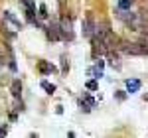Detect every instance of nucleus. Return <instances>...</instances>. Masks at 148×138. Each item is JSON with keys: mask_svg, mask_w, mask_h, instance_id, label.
<instances>
[{"mask_svg": "<svg viewBox=\"0 0 148 138\" xmlns=\"http://www.w3.org/2000/svg\"><path fill=\"white\" fill-rule=\"evenodd\" d=\"M20 6L24 8V14H26V20L34 26H40L38 18H36V2L34 0H20Z\"/></svg>", "mask_w": 148, "mask_h": 138, "instance_id": "obj_1", "label": "nucleus"}, {"mask_svg": "<svg viewBox=\"0 0 148 138\" xmlns=\"http://www.w3.org/2000/svg\"><path fill=\"white\" fill-rule=\"evenodd\" d=\"M123 51L128 55H148V46L146 44H125Z\"/></svg>", "mask_w": 148, "mask_h": 138, "instance_id": "obj_2", "label": "nucleus"}, {"mask_svg": "<svg viewBox=\"0 0 148 138\" xmlns=\"http://www.w3.org/2000/svg\"><path fill=\"white\" fill-rule=\"evenodd\" d=\"M59 34H61V40H67V42L73 40V26H71V20L69 18H63L61 20V24H59Z\"/></svg>", "mask_w": 148, "mask_h": 138, "instance_id": "obj_3", "label": "nucleus"}, {"mask_svg": "<svg viewBox=\"0 0 148 138\" xmlns=\"http://www.w3.org/2000/svg\"><path fill=\"white\" fill-rule=\"evenodd\" d=\"M116 16H119V20H123L126 26H132V28H134L136 18H138V14H134V12H128V10H121V8H116Z\"/></svg>", "mask_w": 148, "mask_h": 138, "instance_id": "obj_4", "label": "nucleus"}, {"mask_svg": "<svg viewBox=\"0 0 148 138\" xmlns=\"http://www.w3.org/2000/svg\"><path fill=\"white\" fill-rule=\"evenodd\" d=\"M81 28H83V36H85V38H91V36L95 34V20H93L91 14H89V16L83 20Z\"/></svg>", "mask_w": 148, "mask_h": 138, "instance_id": "obj_5", "label": "nucleus"}, {"mask_svg": "<svg viewBox=\"0 0 148 138\" xmlns=\"http://www.w3.org/2000/svg\"><path fill=\"white\" fill-rule=\"evenodd\" d=\"M46 36H47L49 42H59V40H61L59 24H49V26H46Z\"/></svg>", "mask_w": 148, "mask_h": 138, "instance_id": "obj_6", "label": "nucleus"}, {"mask_svg": "<svg viewBox=\"0 0 148 138\" xmlns=\"http://www.w3.org/2000/svg\"><path fill=\"white\" fill-rule=\"evenodd\" d=\"M103 67H105V61H101V59H97V61H95V67H91L89 69V71H87V73H89V75H91L93 79H101L103 77Z\"/></svg>", "mask_w": 148, "mask_h": 138, "instance_id": "obj_7", "label": "nucleus"}, {"mask_svg": "<svg viewBox=\"0 0 148 138\" xmlns=\"http://www.w3.org/2000/svg\"><path fill=\"white\" fill-rule=\"evenodd\" d=\"M38 71L42 73V75H51V73H56L57 69L49 63V61H44V59H40L38 61Z\"/></svg>", "mask_w": 148, "mask_h": 138, "instance_id": "obj_8", "label": "nucleus"}, {"mask_svg": "<svg viewBox=\"0 0 148 138\" xmlns=\"http://www.w3.org/2000/svg\"><path fill=\"white\" fill-rule=\"evenodd\" d=\"M134 28H138L142 34H148V14H138Z\"/></svg>", "mask_w": 148, "mask_h": 138, "instance_id": "obj_9", "label": "nucleus"}, {"mask_svg": "<svg viewBox=\"0 0 148 138\" xmlns=\"http://www.w3.org/2000/svg\"><path fill=\"white\" fill-rule=\"evenodd\" d=\"M79 105H81V111L89 113L93 107H95V99H93L91 95H83V97H81V101H79Z\"/></svg>", "mask_w": 148, "mask_h": 138, "instance_id": "obj_10", "label": "nucleus"}, {"mask_svg": "<svg viewBox=\"0 0 148 138\" xmlns=\"http://www.w3.org/2000/svg\"><path fill=\"white\" fill-rule=\"evenodd\" d=\"M140 87H142V83L140 79H126V93H138L140 91Z\"/></svg>", "mask_w": 148, "mask_h": 138, "instance_id": "obj_11", "label": "nucleus"}, {"mask_svg": "<svg viewBox=\"0 0 148 138\" xmlns=\"http://www.w3.org/2000/svg\"><path fill=\"white\" fill-rule=\"evenodd\" d=\"M2 16H4V20H8V22H10L16 30H22V22H20V20H18V18H16L10 10H4V14H2Z\"/></svg>", "mask_w": 148, "mask_h": 138, "instance_id": "obj_12", "label": "nucleus"}, {"mask_svg": "<svg viewBox=\"0 0 148 138\" xmlns=\"http://www.w3.org/2000/svg\"><path fill=\"white\" fill-rule=\"evenodd\" d=\"M10 93L14 99H20L22 97V83H20V79H14L10 85Z\"/></svg>", "mask_w": 148, "mask_h": 138, "instance_id": "obj_13", "label": "nucleus"}, {"mask_svg": "<svg viewBox=\"0 0 148 138\" xmlns=\"http://www.w3.org/2000/svg\"><path fill=\"white\" fill-rule=\"evenodd\" d=\"M40 85H42V89H44L47 95H53V93H56V85H53V83H49V81H42Z\"/></svg>", "mask_w": 148, "mask_h": 138, "instance_id": "obj_14", "label": "nucleus"}, {"mask_svg": "<svg viewBox=\"0 0 148 138\" xmlns=\"http://www.w3.org/2000/svg\"><path fill=\"white\" fill-rule=\"evenodd\" d=\"M132 4H134V0H116V6H119L121 10H130Z\"/></svg>", "mask_w": 148, "mask_h": 138, "instance_id": "obj_15", "label": "nucleus"}, {"mask_svg": "<svg viewBox=\"0 0 148 138\" xmlns=\"http://www.w3.org/2000/svg\"><path fill=\"white\" fill-rule=\"evenodd\" d=\"M61 73H63V75L69 73V59H67V55H61Z\"/></svg>", "mask_w": 148, "mask_h": 138, "instance_id": "obj_16", "label": "nucleus"}, {"mask_svg": "<svg viewBox=\"0 0 148 138\" xmlns=\"http://www.w3.org/2000/svg\"><path fill=\"white\" fill-rule=\"evenodd\" d=\"M111 67L113 69H121V59H119V55H111Z\"/></svg>", "mask_w": 148, "mask_h": 138, "instance_id": "obj_17", "label": "nucleus"}, {"mask_svg": "<svg viewBox=\"0 0 148 138\" xmlns=\"http://www.w3.org/2000/svg\"><path fill=\"white\" fill-rule=\"evenodd\" d=\"M85 87H87L89 91H97V89H99V83H97V79H89Z\"/></svg>", "mask_w": 148, "mask_h": 138, "instance_id": "obj_18", "label": "nucleus"}, {"mask_svg": "<svg viewBox=\"0 0 148 138\" xmlns=\"http://www.w3.org/2000/svg\"><path fill=\"white\" fill-rule=\"evenodd\" d=\"M38 16H40V18H44V20L49 16V14H47V6H46V4H40V14H38Z\"/></svg>", "mask_w": 148, "mask_h": 138, "instance_id": "obj_19", "label": "nucleus"}, {"mask_svg": "<svg viewBox=\"0 0 148 138\" xmlns=\"http://www.w3.org/2000/svg\"><path fill=\"white\" fill-rule=\"evenodd\" d=\"M114 97H116V101H125L126 99V91H116Z\"/></svg>", "mask_w": 148, "mask_h": 138, "instance_id": "obj_20", "label": "nucleus"}, {"mask_svg": "<svg viewBox=\"0 0 148 138\" xmlns=\"http://www.w3.org/2000/svg\"><path fill=\"white\" fill-rule=\"evenodd\" d=\"M6 132H8V126H6V124H4V126H0V136H2V134H6Z\"/></svg>", "mask_w": 148, "mask_h": 138, "instance_id": "obj_21", "label": "nucleus"}]
</instances>
